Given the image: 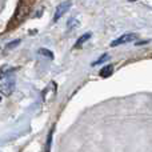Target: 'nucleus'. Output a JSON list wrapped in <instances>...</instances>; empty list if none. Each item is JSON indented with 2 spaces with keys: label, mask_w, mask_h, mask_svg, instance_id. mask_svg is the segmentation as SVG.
Returning a JSON list of instances; mask_svg holds the SVG:
<instances>
[{
  "label": "nucleus",
  "mask_w": 152,
  "mask_h": 152,
  "mask_svg": "<svg viewBox=\"0 0 152 152\" xmlns=\"http://www.w3.org/2000/svg\"><path fill=\"white\" fill-rule=\"evenodd\" d=\"M77 20H75V19H72V20H69L68 21V29H72V28H75L76 26H77Z\"/></svg>",
  "instance_id": "nucleus-9"
},
{
  "label": "nucleus",
  "mask_w": 152,
  "mask_h": 152,
  "mask_svg": "<svg viewBox=\"0 0 152 152\" xmlns=\"http://www.w3.org/2000/svg\"><path fill=\"white\" fill-rule=\"evenodd\" d=\"M51 140H52V131H51L50 135H48V140H47V147H45V151H50V148H51Z\"/></svg>",
  "instance_id": "nucleus-10"
},
{
  "label": "nucleus",
  "mask_w": 152,
  "mask_h": 152,
  "mask_svg": "<svg viewBox=\"0 0 152 152\" xmlns=\"http://www.w3.org/2000/svg\"><path fill=\"white\" fill-rule=\"evenodd\" d=\"M72 5V1L71 0H66V1H63L61 4H59L58 7H56V11H55V16H53V20L58 21L59 19L61 18V16L64 15V13L67 12V11L71 8Z\"/></svg>",
  "instance_id": "nucleus-2"
},
{
  "label": "nucleus",
  "mask_w": 152,
  "mask_h": 152,
  "mask_svg": "<svg viewBox=\"0 0 152 152\" xmlns=\"http://www.w3.org/2000/svg\"><path fill=\"white\" fill-rule=\"evenodd\" d=\"M113 74V66H105V67H103L102 69H100V72H99V75L102 76V77H110L111 75Z\"/></svg>",
  "instance_id": "nucleus-5"
},
{
  "label": "nucleus",
  "mask_w": 152,
  "mask_h": 152,
  "mask_svg": "<svg viewBox=\"0 0 152 152\" xmlns=\"http://www.w3.org/2000/svg\"><path fill=\"white\" fill-rule=\"evenodd\" d=\"M16 79L12 72H3L0 75V94L4 96H10L12 95L13 89H15Z\"/></svg>",
  "instance_id": "nucleus-1"
},
{
  "label": "nucleus",
  "mask_w": 152,
  "mask_h": 152,
  "mask_svg": "<svg viewBox=\"0 0 152 152\" xmlns=\"http://www.w3.org/2000/svg\"><path fill=\"white\" fill-rule=\"evenodd\" d=\"M136 39L135 34H124L121 36H119L118 39H115L113 42H111V47H118L120 44H126V43H131Z\"/></svg>",
  "instance_id": "nucleus-3"
},
{
  "label": "nucleus",
  "mask_w": 152,
  "mask_h": 152,
  "mask_svg": "<svg viewBox=\"0 0 152 152\" xmlns=\"http://www.w3.org/2000/svg\"><path fill=\"white\" fill-rule=\"evenodd\" d=\"M108 59H110V56H108L107 53H105V55H103L102 58H100L97 61H95V63H94V66H96V64H100V63H102V61H105V60H108Z\"/></svg>",
  "instance_id": "nucleus-8"
},
{
  "label": "nucleus",
  "mask_w": 152,
  "mask_h": 152,
  "mask_svg": "<svg viewBox=\"0 0 152 152\" xmlns=\"http://www.w3.org/2000/svg\"><path fill=\"white\" fill-rule=\"evenodd\" d=\"M37 52L40 53V55H45V56H48L50 59H53V53L51 52V51H48V50H45V48H40Z\"/></svg>",
  "instance_id": "nucleus-7"
},
{
  "label": "nucleus",
  "mask_w": 152,
  "mask_h": 152,
  "mask_svg": "<svg viewBox=\"0 0 152 152\" xmlns=\"http://www.w3.org/2000/svg\"><path fill=\"white\" fill-rule=\"evenodd\" d=\"M29 12V4H27L26 1H23L21 0L20 3H19V7H18V10H16V19H18V23L19 21H21L24 18L27 16V13Z\"/></svg>",
  "instance_id": "nucleus-4"
},
{
  "label": "nucleus",
  "mask_w": 152,
  "mask_h": 152,
  "mask_svg": "<svg viewBox=\"0 0 152 152\" xmlns=\"http://www.w3.org/2000/svg\"><path fill=\"white\" fill-rule=\"evenodd\" d=\"M91 36H92V34H91V32H87V34H84L81 37H79V39H77V42L75 43V48H80L81 45H83L84 43L87 42V40H89V39H91Z\"/></svg>",
  "instance_id": "nucleus-6"
}]
</instances>
